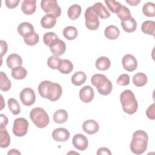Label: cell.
I'll list each match as a JSON object with an SVG mask.
<instances>
[{
  "mask_svg": "<svg viewBox=\"0 0 155 155\" xmlns=\"http://www.w3.org/2000/svg\"><path fill=\"white\" fill-rule=\"evenodd\" d=\"M38 90L42 97L53 102L58 101L62 93V87L59 84L49 81H42L38 85Z\"/></svg>",
  "mask_w": 155,
  "mask_h": 155,
  "instance_id": "obj_1",
  "label": "cell"
},
{
  "mask_svg": "<svg viewBox=\"0 0 155 155\" xmlns=\"http://www.w3.org/2000/svg\"><path fill=\"white\" fill-rule=\"evenodd\" d=\"M148 136L143 130L136 131L132 136L130 143V150L134 154H142L147 148Z\"/></svg>",
  "mask_w": 155,
  "mask_h": 155,
  "instance_id": "obj_2",
  "label": "cell"
},
{
  "mask_svg": "<svg viewBox=\"0 0 155 155\" xmlns=\"http://www.w3.org/2000/svg\"><path fill=\"white\" fill-rule=\"evenodd\" d=\"M120 101L122 110L128 114H133L137 111L138 103L134 94L130 90L123 91L120 95Z\"/></svg>",
  "mask_w": 155,
  "mask_h": 155,
  "instance_id": "obj_3",
  "label": "cell"
},
{
  "mask_svg": "<svg viewBox=\"0 0 155 155\" xmlns=\"http://www.w3.org/2000/svg\"><path fill=\"white\" fill-rule=\"evenodd\" d=\"M91 82L96 87L99 93L103 96L108 95L112 91V83L104 74H94L91 78Z\"/></svg>",
  "mask_w": 155,
  "mask_h": 155,
  "instance_id": "obj_4",
  "label": "cell"
},
{
  "mask_svg": "<svg viewBox=\"0 0 155 155\" xmlns=\"http://www.w3.org/2000/svg\"><path fill=\"white\" fill-rule=\"evenodd\" d=\"M30 117L33 123L39 128L47 127L50 122L47 113L41 107L33 108L30 113Z\"/></svg>",
  "mask_w": 155,
  "mask_h": 155,
  "instance_id": "obj_5",
  "label": "cell"
},
{
  "mask_svg": "<svg viewBox=\"0 0 155 155\" xmlns=\"http://www.w3.org/2000/svg\"><path fill=\"white\" fill-rule=\"evenodd\" d=\"M41 7L47 14L53 15L56 18L59 17L61 15V8L56 0H42Z\"/></svg>",
  "mask_w": 155,
  "mask_h": 155,
  "instance_id": "obj_6",
  "label": "cell"
},
{
  "mask_svg": "<svg viewBox=\"0 0 155 155\" xmlns=\"http://www.w3.org/2000/svg\"><path fill=\"white\" fill-rule=\"evenodd\" d=\"M85 26L90 30H96L99 26L98 16L96 15L92 8V6L88 7L85 12Z\"/></svg>",
  "mask_w": 155,
  "mask_h": 155,
  "instance_id": "obj_7",
  "label": "cell"
},
{
  "mask_svg": "<svg viewBox=\"0 0 155 155\" xmlns=\"http://www.w3.org/2000/svg\"><path fill=\"white\" fill-rule=\"evenodd\" d=\"M28 122L24 117L17 118L14 120L13 126V133L17 137H22L25 136L28 131Z\"/></svg>",
  "mask_w": 155,
  "mask_h": 155,
  "instance_id": "obj_8",
  "label": "cell"
},
{
  "mask_svg": "<svg viewBox=\"0 0 155 155\" xmlns=\"http://www.w3.org/2000/svg\"><path fill=\"white\" fill-rule=\"evenodd\" d=\"M20 99L22 104L25 106L32 105L36 100L34 90L31 88H25L20 93Z\"/></svg>",
  "mask_w": 155,
  "mask_h": 155,
  "instance_id": "obj_9",
  "label": "cell"
},
{
  "mask_svg": "<svg viewBox=\"0 0 155 155\" xmlns=\"http://www.w3.org/2000/svg\"><path fill=\"white\" fill-rule=\"evenodd\" d=\"M122 64L125 70L128 71H134L137 67V62L134 56L127 54L122 59Z\"/></svg>",
  "mask_w": 155,
  "mask_h": 155,
  "instance_id": "obj_10",
  "label": "cell"
},
{
  "mask_svg": "<svg viewBox=\"0 0 155 155\" xmlns=\"http://www.w3.org/2000/svg\"><path fill=\"white\" fill-rule=\"evenodd\" d=\"M72 143L76 149L80 151H84L88 147V141L85 136L79 133L73 136Z\"/></svg>",
  "mask_w": 155,
  "mask_h": 155,
  "instance_id": "obj_11",
  "label": "cell"
},
{
  "mask_svg": "<svg viewBox=\"0 0 155 155\" xmlns=\"http://www.w3.org/2000/svg\"><path fill=\"white\" fill-rule=\"evenodd\" d=\"M49 47L53 55L56 56L62 55L66 50L65 43L59 38L54 41Z\"/></svg>",
  "mask_w": 155,
  "mask_h": 155,
  "instance_id": "obj_12",
  "label": "cell"
},
{
  "mask_svg": "<svg viewBox=\"0 0 155 155\" xmlns=\"http://www.w3.org/2000/svg\"><path fill=\"white\" fill-rule=\"evenodd\" d=\"M94 93L93 88L90 85L83 87L79 91V97L85 103H89L94 98Z\"/></svg>",
  "mask_w": 155,
  "mask_h": 155,
  "instance_id": "obj_13",
  "label": "cell"
},
{
  "mask_svg": "<svg viewBox=\"0 0 155 155\" xmlns=\"http://www.w3.org/2000/svg\"><path fill=\"white\" fill-rule=\"evenodd\" d=\"M53 139L57 142H65L70 137V132L64 128H58L52 132Z\"/></svg>",
  "mask_w": 155,
  "mask_h": 155,
  "instance_id": "obj_14",
  "label": "cell"
},
{
  "mask_svg": "<svg viewBox=\"0 0 155 155\" xmlns=\"http://www.w3.org/2000/svg\"><path fill=\"white\" fill-rule=\"evenodd\" d=\"M82 129L86 133L88 134H93L99 131V125L94 120L89 119L84 121L82 124Z\"/></svg>",
  "mask_w": 155,
  "mask_h": 155,
  "instance_id": "obj_15",
  "label": "cell"
},
{
  "mask_svg": "<svg viewBox=\"0 0 155 155\" xmlns=\"http://www.w3.org/2000/svg\"><path fill=\"white\" fill-rule=\"evenodd\" d=\"M92 8L96 15L101 19H107L110 16V13L100 2L94 3Z\"/></svg>",
  "mask_w": 155,
  "mask_h": 155,
  "instance_id": "obj_16",
  "label": "cell"
},
{
  "mask_svg": "<svg viewBox=\"0 0 155 155\" xmlns=\"http://www.w3.org/2000/svg\"><path fill=\"white\" fill-rule=\"evenodd\" d=\"M36 9V0H24L21 4V10L22 12L27 15L34 13Z\"/></svg>",
  "mask_w": 155,
  "mask_h": 155,
  "instance_id": "obj_17",
  "label": "cell"
},
{
  "mask_svg": "<svg viewBox=\"0 0 155 155\" xmlns=\"http://www.w3.org/2000/svg\"><path fill=\"white\" fill-rule=\"evenodd\" d=\"M6 63L9 68L13 69L15 67L21 66L22 64V59L19 54L13 53L7 57Z\"/></svg>",
  "mask_w": 155,
  "mask_h": 155,
  "instance_id": "obj_18",
  "label": "cell"
},
{
  "mask_svg": "<svg viewBox=\"0 0 155 155\" xmlns=\"http://www.w3.org/2000/svg\"><path fill=\"white\" fill-rule=\"evenodd\" d=\"M56 23V18L51 14H46L41 20V26L46 29H50L54 27Z\"/></svg>",
  "mask_w": 155,
  "mask_h": 155,
  "instance_id": "obj_19",
  "label": "cell"
},
{
  "mask_svg": "<svg viewBox=\"0 0 155 155\" xmlns=\"http://www.w3.org/2000/svg\"><path fill=\"white\" fill-rule=\"evenodd\" d=\"M57 70L62 74H69L73 70V65L72 62L68 59H61Z\"/></svg>",
  "mask_w": 155,
  "mask_h": 155,
  "instance_id": "obj_20",
  "label": "cell"
},
{
  "mask_svg": "<svg viewBox=\"0 0 155 155\" xmlns=\"http://www.w3.org/2000/svg\"><path fill=\"white\" fill-rule=\"evenodd\" d=\"M121 26L125 31L132 33L137 28V22L134 18L131 17L127 20L122 21L121 22Z\"/></svg>",
  "mask_w": 155,
  "mask_h": 155,
  "instance_id": "obj_21",
  "label": "cell"
},
{
  "mask_svg": "<svg viewBox=\"0 0 155 155\" xmlns=\"http://www.w3.org/2000/svg\"><path fill=\"white\" fill-rule=\"evenodd\" d=\"M119 34L120 31L118 27L114 25H108L107 27H106L104 31V35L105 37L107 39L111 40L116 39L118 38Z\"/></svg>",
  "mask_w": 155,
  "mask_h": 155,
  "instance_id": "obj_22",
  "label": "cell"
},
{
  "mask_svg": "<svg viewBox=\"0 0 155 155\" xmlns=\"http://www.w3.org/2000/svg\"><path fill=\"white\" fill-rule=\"evenodd\" d=\"M17 30L18 33L22 37L31 32L35 31L34 27L33 26V25L27 22H24L21 23L18 26Z\"/></svg>",
  "mask_w": 155,
  "mask_h": 155,
  "instance_id": "obj_23",
  "label": "cell"
},
{
  "mask_svg": "<svg viewBox=\"0 0 155 155\" xmlns=\"http://www.w3.org/2000/svg\"><path fill=\"white\" fill-rule=\"evenodd\" d=\"M95 65L97 70L105 71L108 70L110 67L111 62L107 57L101 56L97 59Z\"/></svg>",
  "mask_w": 155,
  "mask_h": 155,
  "instance_id": "obj_24",
  "label": "cell"
},
{
  "mask_svg": "<svg viewBox=\"0 0 155 155\" xmlns=\"http://www.w3.org/2000/svg\"><path fill=\"white\" fill-rule=\"evenodd\" d=\"M68 113L64 109H59L56 111L53 114V119L55 123L61 124L65 123L68 119Z\"/></svg>",
  "mask_w": 155,
  "mask_h": 155,
  "instance_id": "obj_25",
  "label": "cell"
},
{
  "mask_svg": "<svg viewBox=\"0 0 155 155\" xmlns=\"http://www.w3.org/2000/svg\"><path fill=\"white\" fill-rule=\"evenodd\" d=\"M141 30L143 33L154 36L155 31V22L153 21H144L142 24Z\"/></svg>",
  "mask_w": 155,
  "mask_h": 155,
  "instance_id": "obj_26",
  "label": "cell"
},
{
  "mask_svg": "<svg viewBox=\"0 0 155 155\" xmlns=\"http://www.w3.org/2000/svg\"><path fill=\"white\" fill-rule=\"evenodd\" d=\"M12 76L17 80L24 79L27 75V70L22 66H18L12 69Z\"/></svg>",
  "mask_w": 155,
  "mask_h": 155,
  "instance_id": "obj_27",
  "label": "cell"
},
{
  "mask_svg": "<svg viewBox=\"0 0 155 155\" xmlns=\"http://www.w3.org/2000/svg\"><path fill=\"white\" fill-rule=\"evenodd\" d=\"M81 7L78 4L71 5L68 9L67 14L68 18L71 20H75L78 18L81 13Z\"/></svg>",
  "mask_w": 155,
  "mask_h": 155,
  "instance_id": "obj_28",
  "label": "cell"
},
{
  "mask_svg": "<svg viewBox=\"0 0 155 155\" xmlns=\"http://www.w3.org/2000/svg\"><path fill=\"white\" fill-rule=\"evenodd\" d=\"M87 80V76L83 71H77L71 77V82L76 86H80Z\"/></svg>",
  "mask_w": 155,
  "mask_h": 155,
  "instance_id": "obj_29",
  "label": "cell"
},
{
  "mask_svg": "<svg viewBox=\"0 0 155 155\" xmlns=\"http://www.w3.org/2000/svg\"><path fill=\"white\" fill-rule=\"evenodd\" d=\"M63 35L67 40H74L78 35L77 28L74 26H67L63 30Z\"/></svg>",
  "mask_w": 155,
  "mask_h": 155,
  "instance_id": "obj_30",
  "label": "cell"
},
{
  "mask_svg": "<svg viewBox=\"0 0 155 155\" xmlns=\"http://www.w3.org/2000/svg\"><path fill=\"white\" fill-rule=\"evenodd\" d=\"M11 88V82L8 79L7 74L2 72H0V89L3 91H7Z\"/></svg>",
  "mask_w": 155,
  "mask_h": 155,
  "instance_id": "obj_31",
  "label": "cell"
},
{
  "mask_svg": "<svg viewBox=\"0 0 155 155\" xmlns=\"http://www.w3.org/2000/svg\"><path fill=\"white\" fill-rule=\"evenodd\" d=\"M147 76L143 73H138L134 75L133 82L136 87H143L147 82Z\"/></svg>",
  "mask_w": 155,
  "mask_h": 155,
  "instance_id": "obj_32",
  "label": "cell"
},
{
  "mask_svg": "<svg viewBox=\"0 0 155 155\" xmlns=\"http://www.w3.org/2000/svg\"><path fill=\"white\" fill-rule=\"evenodd\" d=\"M24 38V42L30 46H33L36 45L38 42L39 39V36L38 34H37L35 31L31 32L25 36Z\"/></svg>",
  "mask_w": 155,
  "mask_h": 155,
  "instance_id": "obj_33",
  "label": "cell"
},
{
  "mask_svg": "<svg viewBox=\"0 0 155 155\" xmlns=\"http://www.w3.org/2000/svg\"><path fill=\"white\" fill-rule=\"evenodd\" d=\"M10 143V136L5 128L0 130V147L1 148H7Z\"/></svg>",
  "mask_w": 155,
  "mask_h": 155,
  "instance_id": "obj_34",
  "label": "cell"
},
{
  "mask_svg": "<svg viewBox=\"0 0 155 155\" xmlns=\"http://www.w3.org/2000/svg\"><path fill=\"white\" fill-rule=\"evenodd\" d=\"M142 12L148 17H154L155 16V4L151 2H146L143 5Z\"/></svg>",
  "mask_w": 155,
  "mask_h": 155,
  "instance_id": "obj_35",
  "label": "cell"
},
{
  "mask_svg": "<svg viewBox=\"0 0 155 155\" xmlns=\"http://www.w3.org/2000/svg\"><path fill=\"white\" fill-rule=\"evenodd\" d=\"M8 107L13 114L17 115L19 114L21 111L20 105L15 98H10L8 100Z\"/></svg>",
  "mask_w": 155,
  "mask_h": 155,
  "instance_id": "obj_36",
  "label": "cell"
},
{
  "mask_svg": "<svg viewBox=\"0 0 155 155\" xmlns=\"http://www.w3.org/2000/svg\"><path fill=\"white\" fill-rule=\"evenodd\" d=\"M116 14L122 21L127 20L131 18V15L130 10L127 7L123 5H122V6Z\"/></svg>",
  "mask_w": 155,
  "mask_h": 155,
  "instance_id": "obj_37",
  "label": "cell"
},
{
  "mask_svg": "<svg viewBox=\"0 0 155 155\" xmlns=\"http://www.w3.org/2000/svg\"><path fill=\"white\" fill-rule=\"evenodd\" d=\"M58 39H59L58 36L55 33L53 32L45 33L43 36V41L44 44L48 47H50V45Z\"/></svg>",
  "mask_w": 155,
  "mask_h": 155,
  "instance_id": "obj_38",
  "label": "cell"
},
{
  "mask_svg": "<svg viewBox=\"0 0 155 155\" xmlns=\"http://www.w3.org/2000/svg\"><path fill=\"white\" fill-rule=\"evenodd\" d=\"M105 3L107 4L108 9L113 13H116L122 6L120 2L114 0H105Z\"/></svg>",
  "mask_w": 155,
  "mask_h": 155,
  "instance_id": "obj_39",
  "label": "cell"
},
{
  "mask_svg": "<svg viewBox=\"0 0 155 155\" xmlns=\"http://www.w3.org/2000/svg\"><path fill=\"white\" fill-rule=\"evenodd\" d=\"M61 61L59 56L52 55L50 56L47 59V65L51 69L56 70L58 66V64Z\"/></svg>",
  "mask_w": 155,
  "mask_h": 155,
  "instance_id": "obj_40",
  "label": "cell"
},
{
  "mask_svg": "<svg viewBox=\"0 0 155 155\" xmlns=\"http://www.w3.org/2000/svg\"><path fill=\"white\" fill-rule=\"evenodd\" d=\"M117 84L119 85L125 86L130 84V76L127 74H122L117 79Z\"/></svg>",
  "mask_w": 155,
  "mask_h": 155,
  "instance_id": "obj_41",
  "label": "cell"
},
{
  "mask_svg": "<svg viewBox=\"0 0 155 155\" xmlns=\"http://www.w3.org/2000/svg\"><path fill=\"white\" fill-rule=\"evenodd\" d=\"M146 114L148 118L154 120L155 119V115H154V104H152L150 106L148 107V108L147 110Z\"/></svg>",
  "mask_w": 155,
  "mask_h": 155,
  "instance_id": "obj_42",
  "label": "cell"
},
{
  "mask_svg": "<svg viewBox=\"0 0 155 155\" xmlns=\"http://www.w3.org/2000/svg\"><path fill=\"white\" fill-rule=\"evenodd\" d=\"M20 2V0H6L5 4L6 6L9 8H14L18 5Z\"/></svg>",
  "mask_w": 155,
  "mask_h": 155,
  "instance_id": "obj_43",
  "label": "cell"
},
{
  "mask_svg": "<svg viewBox=\"0 0 155 155\" xmlns=\"http://www.w3.org/2000/svg\"><path fill=\"white\" fill-rule=\"evenodd\" d=\"M0 45H1V56L2 58V56L6 53L7 51L8 45L7 42L3 40L0 41Z\"/></svg>",
  "mask_w": 155,
  "mask_h": 155,
  "instance_id": "obj_44",
  "label": "cell"
},
{
  "mask_svg": "<svg viewBox=\"0 0 155 155\" xmlns=\"http://www.w3.org/2000/svg\"><path fill=\"white\" fill-rule=\"evenodd\" d=\"M0 118H1V129L5 128V127L7 126L8 120L7 116L3 114H0Z\"/></svg>",
  "mask_w": 155,
  "mask_h": 155,
  "instance_id": "obj_45",
  "label": "cell"
},
{
  "mask_svg": "<svg viewBox=\"0 0 155 155\" xmlns=\"http://www.w3.org/2000/svg\"><path fill=\"white\" fill-rule=\"evenodd\" d=\"M97 155H101V154H111V152L110 150L106 147H101L98 149L97 151Z\"/></svg>",
  "mask_w": 155,
  "mask_h": 155,
  "instance_id": "obj_46",
  "label": "cell"
},
{
  "mask_svg": "<svg viewBox=\"0 0 155 155\" xmlns=\"http://www.w3.org/2000/svg\"><path fill=\"white\" fill-rule=\"evenodd\" d=\"M140 2V0H131V1H126V2L129 4L130 5L136 6L138 5V4Z\"/></svg>",
  "mask_w": 155,
  "mask_h": 155,
  "instance_id": "obj_47",
  "label": "cell"
},
{
  "mask_svg": "<svg viewBox=\"0 0 155 155\" xmlns=\"http://www.w3.org/2000/svg\"><path fill=\"white\" fill-rule=\"evenodd\" d=\"M7 154H21V153L16 149H12L7 153Z\"/></svg>",
  "mask_w": 155,
  "mask_h": 155,
  "instance_id": "obj_48",
  "label": "cell"
}]
</instances>
